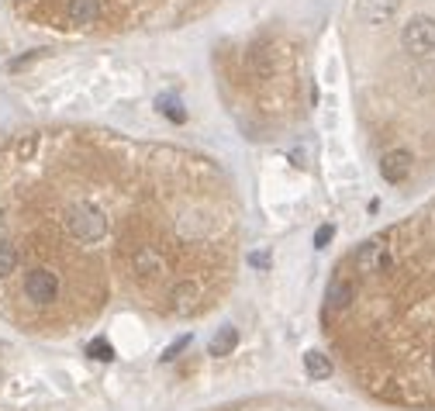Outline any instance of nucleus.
I'll return each instance as SVG.
<instances>
[{
    "label": "nucleus",
    "mask_w": 435,
    "mask_h": 411,
    "mask_svg": "<svg viewBox=\"0 0 435 411\" xmlns=\"http://www.w3.org/2000/svg\"><path fill=\"white\" fill-rule=\"evenodd\" d=\"M87 356L97 359V363H111V359H114V346H111L104 335H97V339L87 346Z\"/></svg>",
    "instance_id": "obj_12"
},
{
    "label": "nucleus",
    "mask_w": 435,
    "mask_h": 411,
    "mask_svg": "<svg viewBox=\"0 0 435 411\" xmlns=\"http://www.w3.org/2000/svg\"><path fill=\"white\" fill-rule=\"evenodd\" d=\"M235 346H239V328L225 325V328H218V332L211 335V342H207V352H211V356H229Z\"/></svg>",
    "instance_id": "obj_8"
},
{
    "label": "nucleus",
    "mask_w": 435,
    "mask_h": 411,
    "mask_svg": "<svg viewBox=\"0 0 435 411\" xmlns=\"http://www.w3.org/2000/svg\"><path fill=\"white\" fill-rule=\"evenodd\" d=\"M349 263L352 284L373 287L387 315L397 394L435 404V200L383 235L366 239Z\"/></svg>",
    "instance_id": "obj_1"
},
{
    "label": "nucleus",
    "mask_w": 435,
    "mask_h": 411,
    "mask_svg": "<svg viewBox=\"0 0 435 411\" xmlns=\"http://www.w3.org/2000/svg\"><path fill=\"white\" fill-rule=\"evenodd\" d=\"M18 263H21V253H18V246H11V242H0V277H11V273H18Z\"/></svg>",
    "instance_id": "obj_10"
},
{
    "label": "nucleus",
    "mask_w": 435,
    "mask_h": 411,
    "mask_svg": "<svg viewBox=\"0 0 435 411\" xmlns=\"http://www.w3.org/2000/svg\"><path fill=\"white\" fill-rule=\"evenodd\" d=\"M397 45L414 63L435 59V14L432 11H411L397 28Z\"/></svg>",
    "instance_id": "obj_2"
},
{
    "label": "nucleus",
    "mask_w": 435,
    "mask_h": 411,
    "mask_svg": "<svg viewBox=\"0 0 435 411\" xmlns=\"http://www.w3.org/2000/svg\"><path fill=\"white\" fill-rule=\"evenodd\" d=\"M411 169H414V156H411L407 149H387V152L380 156V176H383V183H390V187H401V183L411 176Z\"/></svg>",
    "instance_id": "obj_5"
},
{
    "label": "nucleus",
    "mask_w": 435,
    "mask_h": 411,
    "mask_svg": "<svg viewBox=\"0 0 435 411\" xmlns=\"http://www.w3.org/2000/svg\"><path fill=\"white\" fill-rule=\"evenodd\" d=\"M356 304V284L349 273H335L325 287V308L328 311H349Z\"/></svg>",
    "instance_id": "obj_6"
},
{
    "label": "nucleus",
    "mask_w": 435,
    "mask_h": 411,
    "mask_svg": "<svg viewBox=\"0 0 435 411\" xmlns=\"http://www.w3.org/2000/svg\"><path fill=\"white\" fill-rule=\"evenodd\" d=\"M187 346H190V335H180V339H176V342H173V346L162 352V363H173V359H176V356L187 349Z\"/></svg>",
    "instance_id": "obj_15"
},
{
    "label": "nucleus",
    "mask_w": 435,
    "mask_h": 411,
    "mask_svg": "<svg viewBox=\"0 0 435 411\" xmlns=\"http://www.w3.org/2000/svg\"><path fill=\"white\" fill-rule=\"evenodd\" d=\"M332 239H335V225H318V232H315V249H328Z\"/></svg>",
    "instance_id": "obj_14"
},
{
    "label": "nucleus",
    "mask_w": 435,
    "mask_h": 411,
    "mask_svg": "<svg viewBox=\"0 0 435 411\" xmlns=\"http://www.w3.org/2000/svg\"><path fill=\"white\" fill-rule=\"evenodd\" d=\"M304 370H308L311 380H328L332 377V359L321 349H308L304 352Z\"/></svg>",
    "instance_id": "obj_9"
},
{
    "label": "nucleus",
    "mask_w": 435,
    "mask_h": 411,
    "mask_svg": "<svg viewBox=\"0 0 435 411\" xmlns=\"http://www.w3.org/2000/svg\"><path fill=\"white\" fill-rule=\"evenodd\" d=\"M246 263H249V266H253V270H259V273H263V270H270V266H273V260H270V253H263V249H253V253H249V256H246Z\"/></svg>",
    "instance_id": "obj_13"
},
{
    "label": "nucleus",
    "mask_w": 435,
    "mask_h": 411,
    "mask_svg": "<svg viewBox=\"0 0 435 411\" xmlns=\"http://www.w3.org/2000/svg\"><path fill=\"white\" fill-rule=\"evenodd\" d=\"M63 18L73 28H94L104 21V4L100 0H63Z\"/></svg>",
    "instance_id": "obj_4"
},
{
    "label": "nucleus",
    "mask_w": 435,
    "mask_h": 411,
    "mask_svg": "<svg viewBox=\"0 0 435 411\" xmlns=\"http://www.w3.org/2000/svg\"><path fill=\"white\" fill-rule=\"evenodd\" d=\"M25 297L35 308H49L52 301H59V277L45 266H35L25 273Z\"/></svg>",
    "instance_id": "obj_3"
},
{
    "label": "nucleus",
    "mask_w": 435,
    "mask_h": 411,
    "mask_svg": "<svg viewBox=\"0 0 435 411\" xmlns=\"http://www.w3.org/2000/svg\"><path fill=\"white\" fill-rule=\"evenodd\" d=\"M159 111L169 118V121H176V125H187V111H183V104L176 101V97H159Z\"/></svg>",
    "instance_id": "obj_11"
},
{
    "label": "nucleus",
    "mask_w": 435,
    "mask_h": 411,
    "mask_svg": "<svg viewBox=\"0 0 435 411\" xmlns=\"http://www.w3.org/2000/svg\"><path fill=\"white\" fill-rule=\"evenodd\" d=\"M166 301H169V308H173L176 315H187V311L200 301V287H197L190 277H183V280H176V284L166 291Z\"/></svg>",
    "instance_id": "obj_7"
}]
</instances>
